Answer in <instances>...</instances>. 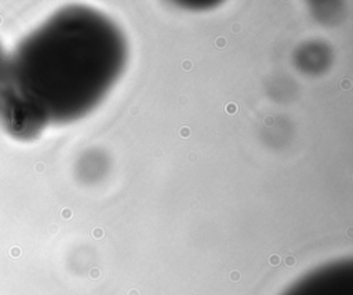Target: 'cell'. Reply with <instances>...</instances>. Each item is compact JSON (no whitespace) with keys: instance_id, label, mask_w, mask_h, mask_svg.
<instances>
[{"instance_id":"cell-1","label":"cell","mask_w":353,"mask_h":295,"mask_svg":"<svg viewBox=\"0 0 353 295\" xmlns=\"http://www.w3.org/2000/svg\"><path fill=\"white\" fill-rule=\"evenodd\" d=\"M8 55L14 88L48 125L80 119L102 101L123 72L127 45L109 18L69 6Z\"/></svg>"},{"instance_id":"cell-2","label":"cell","mask_w":353,"mask_h":295,"mask_svg":"<svg viewBox=\"0 0 353 295\" xmlns=\"http://www.w3.org/2000/svg\"><path fill=\"white\" fill-rule=\"evenodd\" d=\"M283 295H353V262L323 265L296 280Z\"/></svg>"},{"instance_id":"cell-3","label":"cell","mask_w":353,"mask_h":295,"mask_svg":"<svg viewBox=\"0 0 353 295\" xmlns=\"http://www.w3.org/2000/svg\"><path fill=\"white\" fill-rule=\"evenodd\" d=\"M10 55L0 45V98L10 84Z\"/></svg>"}]
</instances>
